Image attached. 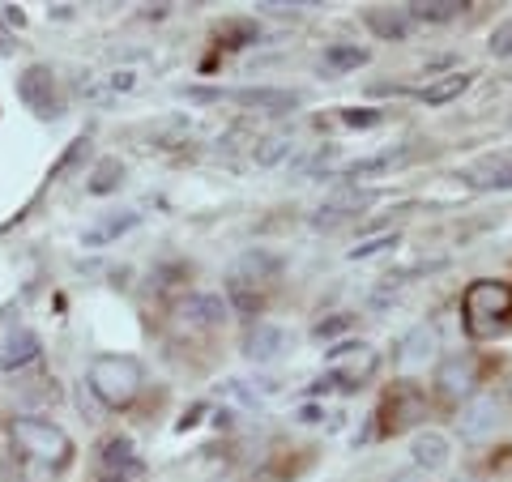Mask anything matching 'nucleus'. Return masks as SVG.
<instances>
[{"label":"nucleus","instance_id":"dca6fc26","mask_svg":"<svg viewBox=\"0 0 512 482\" xmlns=\"http://www.w3.org/2000/svg\"><path fill=\"white\" fill-rule=\"evenodd\" d=\"M470 5L466 0H414V5H406L410 22H427V26H440V22H453L461 18Z\"/></svg>","mask_w":512,"mask_h":482},{"label":"nucleus","instance_id":"f3484780","mask_svg":"<svg viewBox=\"0 0 512 482\" xmlns=\"http://www.w3.org/2000/svg\"><path fill=\"white\" fill-rule=\"evenodd\" d=\"M363 18H367V26H372L380 39H406V35H410V26H414L406 9H384V5L367 9Z\"/></svg>","mask_w":512,"mask_h":482},{"label":"nucleus","instance_id":"1a4fd4ad","mask_svg":"<svg viewBox=\"0 0 512 482\" xmlns=\"http://www.w3.org/2000/svg\"><path fill=\"white\" fill-rule=\"evenodd\" d=\"M222 99L252 107V111H269V116H286V111H295L303 103L295 90H278V86H244V90H227Z\"/></svg>","mask_w":512,"mask_h":482},{"label":"nucleus","instance_id":"9b49d317","mask_svg":"<svg viewBox=\"0 0 512 482\" xmlns=\"http://www.w3.org/2000/svg\"><path fill=\"white\" fill-rule=\"evenodd\" d=\"M278 273H282V261H278V256H274V252H261V248H256V252H244V256H239V261H235V269H231V282H244V286H252V291H256V286L278 282Z\"/></svg>","mask_w":512,"mask_h":482},{"label":"nucleus","instance_id":"6e6552de","mask_svg":"<svg viewBox=\"0 0 512 482\" xmlns=\"http://www.w3.org/2000/svg\"><path fill=\"white\" fill-rule=\"evenodd\" d=\"M384 419H389L384 423L389 431H406L419 419H427V397H423L419 384H397L389 393V401H384Z\"/></svg>","mask_w":512,"mask_h":482},{"label":"nucleus","instance_id":"bb28decb","mask_svg":"<svg viewBox=\"0 0 512 482\" xmlns=\"http://www.w3.org/2000/svg\"><path fill=\"white\" fill-rule=\"evenodd\" d=\"M227 295H231V303H235V308L244 312V316H256V312L265 308V295L252 291V286H244V282H227Z\"/></svg>","mask_w":512,"mask_h":482},{"label":"nucleus","instance_id":"f257e3e1","mask_svg":"<svg viewBox=\"0 0 512 482\" xmlns=\"http://www.w3.org/2000/svg\"><path fill=\"white\" fill-rule=\"evenodd\" d=\"M461 316H466L470 337H495L512 325V282L478 278L461 295Z\"/></svg>","mask_w":512,"mask_h":482},{"label":"nucleus","instance_id":"473e14b6","mask_svg":"<svg viewBox=\"0 0 512 482\" xmlns=\"http://www.w3.org/2000/svg\"><path fill=\"white\" fill-rule=\"evenodd\" d=\"M504 393L512 397V363H508V384H504Z\"/></svg>","mask_w":512,"mask_h":482},{"label":"nucleus","instance_id":"2eb2a0df","mask_svg":"<svg viewBox=\"0 0 512 482\" xmlns=\"http://www.w3.org/2000/svg\"><path fill=\"white\" fill-rule=\"evenodd\" d=\"M410 457L419 470H444L448 465V436H440V431H419L410 444Z\"/></svg>","mask_w":512,"mask_h":482},{"label":"nucleus","instance_id":"7ed1b4c3","mask_svg":"<svg viewBox=\"0 0 512 482\" xmlns=\"http://www.w3.org/2000/svg\"><path fill=\"white\" fill-rule=\"evenodd\" d=\"M9 436L18 444V453L30 465H43V470H64L73 461V440L64 436V427L47 423V419H13L9 423Z\"/></svg>","mask_w":512,"mask_h":482},{"label":"nucleus","instance_id":"0eeeda50","mask_svg":"<svg viewBox=\"0 0 512 482\" xmlns=\"http://www.w3.org/2000/svg\"><path fill=\"white\" fill-rule=\"evenodd\" d=\"M222 316H227L222 299L192 295V299H184V303H175V308H171V325L180 333H188V337H201V333H214L222 325Z\"/></svg>","mask_w":512,"mask_h":482},{"label":"nucleus","instance_id":"c756f323","mask_svg":"<svg viewBox=\"0 0 512 482\" xmlns=\"http://www.w3.org/2000/svg\"><path fill=\"white\" fill-rule=\"evenodd\" d=\"M380 120H384V116H380V111H372V107H363V111H359V107H355V111H342V124H346V128H376Z\"/></svg>","mask_w":512,"mask_h":482},{"label":"nucleus","instance_id":"a878e982","mask_svg":"<svg viewBox=\"0 0 512 482\" xmlns=\"http://www.w3.org/2000/svg\"><path fill=\"white\" fill-rule=\"evenodd\" d=\"M120 180H124V167H120V158H103L99 167L90 171V192L94 197H107V192H116L120 188Z\"/></svg>","mask_w":512,"mask_h":482},{"label":"nucleus","instance_id":"412c9836","mask_svg":"<svg viewBox=\"0 0 512 482\" xmlns=\"http://www.w3.org/2000/svg\"><path fill=\"white\" fill-rule=\"evenodd\" d=\"M359 64H367V47H359V43H333V47H325L320 69H325L329 77H338V73L359 69Z\"/></svg>","mask_w":512,"mask_h":482},{"label":"nucleus","instance_id":"f704fd0d","mask_svg":"<svg viewBox=\"0 0 512 482\" xmlns=\"http://www.w3.org/2000/svg\"><path fill=\"white\" fill-rule=\"evenodd\" d=\"M461 482H470V478H461Z\"/></svg>","mask_w":512,"mask_h":482},{"label":"nucleus","instance_id":"aec40b11","mask_svg":"<svg viewBox=\"0 0 512 482\" xmlns=\"http://www.w3.org/2000/svg\"><path fill=\"white\" fill-rule=\"evenodd\" d=\"M474 86V73H448V77H440V82H431L419 99L427 103V107H444V103H453V99H461Z\"/></svg>","mask_w":512,"mask_h":482},{"label":"nucleus","instance_id":"f03ea898","mask_svg":"<svg viewBox=\"0 0 512 482\" xmlns=\"http://www.w3.org/2000/svg\"><path fill=\"white\" fill-rule=\"evenodd\" d=\"M90 393L103 401L107 410H124L133 406L141 384H146V372H141V363L133 355H99L90 363Z\"/></svg>","mask_w":512,"mask_h":482},{"label":"nucleus","instance_id":"39448f33","mask_svg":"<svg viewBox=\"0 0 512 482\" xmlns=\"http://www.w3.org/2000/svg\"><path fill=\"white\" fill-rule=\"evenodd\" d=\"M483 384V363L474 355H448L436 372V389L444 401H470Z\"/></svg>","mask_w":512,"mask_h":482},{"label":"nucleus","instance_id":"393cba45","mask_svg":"<svg viewBox=\"0 0 512 482\" xmlns=\"http://www.w3.org/2000/svg\"><path fill=\"white\" fill-rule=\"evenodd\" d=\"M431 350H436V329L419 325L402 342V355H397V359H402V363H423V359H431Z\"/></svg>","mask_w":512,"mask_h":482},{"label":"nucleus","instance_id":"20e7f679","mask_svg":"<svg viewBox=\"0 0 512 482\" xmlns=\"http://www.w3.org/2000/svg\"><path fill=\"white\" fill-rule=\"evenodd\" d=\"M380 367V355H376V346H367V342H346L338 350H329V376L342 384V389H359V384L372 376Z\"/></svg>","mask_w":512,"mask_h":482},{"label":"nucleus","instance_id":"ddd939ff","mask_svg":"<svg viewBox=\"0 0 512 482\" xmlns=\"http://www.w3.org/2000/svg\"><path fill=\"white\" fill-rule=\"evenodd\" d=\"M367 205H372V192H359V188L338 192V197H329V201L316 210V227H329V222L355 218V214H363V210H367Z\"/></svg>","mask_w":512,"mask_h":482},{"label":"nucleus","instance_id":"6ab92c4d","mask_svg":"<svg viewBox=\"0 0 512 482\" xmlns=\"http://www.w3.org/2000/svg\"><path fill=\"white\" fill-rule=\"evenodd\" d=\"M410 163V150H389V154H372V158H359V163H346L338 175L342 180H363V175H380V171H393Z\"/></svg>","mask_w":512,"mask_h":482},{"label":"nucleus","instance_id":"4468645a","mask_svg":"<svg viewBox=\"0 0 512 482\" xmlns=\"http://www.w3.org/2000/svg\"><path fill=\"white\" fill-rule=\"evenodd\" d=\"M99 470H103V478H137V457H133V440H124V436H116V440H107L103 444V457H99Z\"/></svg>","mask_w":512,"mask_h":482},{"label":"nucleus","instance_id":"5701e85b","mask_svg":"<svg viewBox=\"0 0 512 482\" xmlns=\"http://www.w3.org/2000/svg\"><path fill=\"white\" fill-rule=\"evenodd\" d=\"M256 39H261V26H256L252 18H227L218 26V43L231 47V52H239V47H252Z\"/></svg>","mask_w":512,"mask_h":482},{"label":"nucleus","instance_id":"72a5a7b5","mask_svg":"<svg viewBox=\"0 0 512 482\" xmlns=\"http://www.w3.org/2000/svg\"><path fill=\"white\" fill-rule=\"evenodd\" d=\"M5 52H9V47H5V43H0V56H5Z\"/></svg>","mask_w":512,"mask_h":482},{"label":"nucleus","instance_id":"9d476101","mask_svg":"<svg viewBox=\"0 0 512 482\" xmlns=\"http://www.w3.org/2000/svg\"><path fill=\"white\" fill-rule=\"evenodd\" d=\"M495 427H500V401H495V397H470L466 406H461L457 431L466 440H487Z\"/></svg>","mask_w":512,"mask_h":482},{"label":"nucleus","instance_id":"f8f14e48","mask_svg":"<svg viewBox=\"0 0 512 482\" xmlns=\"http://www.w3.org/2000/svg\"><path fill=\"white\" fill-rule=\"evenodd\" d=\"M282 350H286V333L278 325H269V320H252L244 333V355L252 363H274Z\"/></svg>","mask_w":512,"mask_h":482},{"label":"nucleus","instance_id":"4be33fe9","mask_svg":"<svg viewBox=\"0 0 512 482\" xmlns=\"http://www.w3.org/2000/svg\"><path fill=\"white\" fill-rule=\"evenodd\" d=\"M137 210H124V214H116V218H107V222H99V227H90L86 231V248H103V244H111V239H120V235H128L137 227Z\"/></svg>","mask_w":512,"mask_h":482},{"label":"nucleus","instance_id":"b1692460","mask_svg":"<svg viewBox=\"0 0 512 482\" xmlns=\"http://www.w3.org/2000/svg\"><path fill=\"white\" fill-rule=\"evenodd\" d=\"M470 184L474 188H512V158H491L478 171H470Z\"/></svg>","mask_w":512,"mask_h":482},{"label":"nucleus","instance_id":"2f4dec72","mask_svg":"<svg viewBox=\"0 0 512 482\" xmlns=\"http://www.w3.org/2000/svg\"><path fill=\"white\" fill-rule=\"evenodd\" d=\"M491 52H495V56H512V22H504V26L491 35Z\"/></svg>","mask_w":512,"mask_h":482},{"label":"nucleus","instance_id":"cd10ccee","mask_svg":"<svg viewBox=\"0 0 512 482\" xmlns=\"http://www.w3.org/2000/svg\"><path fill=\"white\" fill-rule=\"evenodd\" d=\"M295 146H291V137H269V141H261V146H256V167H274V163H282L286 154H291Z\"/></svg>","mask_w":512,"mask_h":482},{"label":"nucleus","instance_id":"a211bd4d","mask_svg":"<svg viewBox=\"0 0 512 482\" xmlns=\"http://www.w3.org/2000/svg\"><path fill=\"white\" fill-rule=\"evenodd\" d=\"M35 355H39V337L30 329H13L5 346H0V367H26Z\"/></svg>","mask_w":512,"mask_h":482},{"label":"nucleus","instance_id":"c85d7f7f","mask_svg":"<svg viewBox=\"0 0 512 482\" xmlns=\"http://www.w3.org/2000/svg\"><path fill=\"white\" fill-rule=\"evenodd\" d=\"M389 248H397V235H380V239H367V244L350 248V261H372V256L389 252Z\"/></svg>","mask_w":512,"mask_h":482},{"label":"nucleus","instance_id":"423d86ee","mask_svg":"<svg viewBox=\"0 0 512 482\" xmlns=\"http://www.w3.org/2000/svg\"><path fill=\"white\" fill-rule=\"evenodd\" d=\"M18 99L35 111L39 120H56L60 116V94H56V73L47 64H30L18 77Z\"/></svg>","mask_w":512,"mask_h":482},{"label":"nucleus","instance_id":"7c9ffc66","mask_svg":"<svg viewBox=\"0 0 512 482\" xmlns=\"http://www.w3.org/2000/svg\"><path fill=\"white\" fill-rule=\"evenodd\" d=\"M350 325H355V320H350V316H338V320H320V325L312 329V337H338V333H346Z\"/></svg>","mask_w":512,"mask_h":482}]
</instances>
